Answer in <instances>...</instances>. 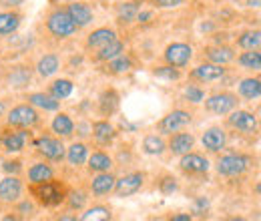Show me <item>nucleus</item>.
I'll use <instances>...</instances> for the list:
<instances>
[{"mask_svg": "<svg viewBox=\"0 0 261 221\" xmlns=\"http://www.w3.org/2000/svg\"><path fill=\"white\" fill-rule=\"evenodd\" d=\"M163 59L167 64L177 66V68H185L193 59V46L187 42H171L163 53Z\"/></svg>", "mask_w": 261, "mask_h": 221, "instance_id": "nucleus-8", "label": "nucleus"}, {"mask_svg": "<svg viewBox=\"0 0 261 221\" xmlns=\"http://www.w3.org/2000/svg\"><path fill=\"white\" fill-rule=\"evenodd\" d=\"M130 68H133V59L125 53H121L119 57L107 61V70L111 75H127Z\"/></svg>", "mask_w": 261, "mask_h": 221, "instance_id": "nucleus-35", "label": "nucleus"}, {"mask_svg": "<svg viewBox=\"0 0 261 221\" xmlns=\"http://www.w3.org/2000/svg\"><path fill=\"white\" fill-rule=\"evenodd\" d=\"M139 10H141V6H139V2H135V0L121 2V4L117 6V20H119L121 24H130V22H135Z\"/></svg>", "mask_w": 261, "mask_h": 221, "instance_id": "nucleus-32", "label": "nucleus"}, {"mask_svg": "<svg viewBox=\"0 0 261 221\" xmlns=\"http://www.w3.org/2000/svg\"><path fill=\"white\" fill-rule=\"evenodd\" d=\"M6 123L10 129H33L40 123V113L31 103H22L8 111Z\"/></svg>", "mask_w": 261, "mask_h": 221, "instance_id": "nucleus-4", "label": "nucleus"}, {"mask_svg": "<svg viewBox=\"0 0 261 221\" xmlns=\"http://www.w3.org/2000/svg\"><path fill=\"white\" fill-rule=\"evenodd\" d=\"M237 46L243 51H259L261 46V32L259 31H245L237 36Z\"/></svg>", "mask_w": 261, "mask_h": 221, "instance_id": "nucleus-36", "label": "nucleus"}, {"mask_svg": "<svg viewBox=\"0 0 261 221\" xmlns=\"http://www.w3.org/2000/svg\"><path fill=\"white\" fill-rule=\"evenodd\" d=\"M91 137L97 141L100 147H107V145H111L115 139H117V129L113 123H109V121H95L93 125H91Z\"/></svg>", "mask_w": 261, "mask_h": 221, "instance_id": "nucleus-18", "label": "nucleus"}, {"mask_svg": "<svg viewBox=\"0 0 261 221\" xmlns=\"http://www.w3.org/2000/svg\"><path fill=\"white\" fill-rule=\"evenodd\" d=\"M59 70H61V59H59V55H55V53H48V55L40 57L38 63H36V72H38V77H42V79H48V77L57 75Z\"/></svg>", "mask_w": 261, "mask_h": 221, "instance_id": "nucleus-28", "label": "nucleus"}, {"mask_svg": "<svg viewBox=\"0 0 261 221\" xmlns=\"http://www.w3.org/2000/svg\"><path fill=\"white\" fill-rule=\"evenodd\" d=\"M113 215H111V209L107 207V205H93V207H89L83 215H81V219L83 221H91V219H111Z\"/></svg>", "mask_w": 261, "mask_h": 221, "instance_id": "nucleus-41", "label": "nucleus"}, {"mask_svg": "<svg viewBox=\"0 0 261 221\" xmlns=\"http://www.w3.org/2000/svg\"><path fill=\"white\" fill-rule=\"evenodd\" d=\"M227 32H221V34H219V32H217V34H215V42H217V44H225V40H227Z\"/></svg>", "mask_w": 261, "mask_h": 221, "instance_id": "nucleus-51", "label": "nucleus"}, {"mask_svg": "<svg viewBox=\"0 0 261 221\" xmlns=\"http://www.w3.org/2000/svg\"><path fill=\"white\" fill-rule=\"evenodd\" d=\"M20 20H22V18H20L18 12H12V10L0 12V36H8V34L18 31Z\"/></svg>", "mask_w": 261, "mask_h": 221, "instance_id": "nucleus-31", "label": "nucleus"}, {"mask_svg": "<svg viewBox=\"0 0 261 221\" xmlns=\"http://www.w3.org/2000/svg\"><path fill=\"white\" fill-rule=\"evenodd\" d=\"M115 38H117V32L113 31V29H109V27H100V29H95V31L87 36V48L98 51V48L107 46L111 40H115Z\"/></svg>", "mask_w": 261, "mask_h": 221, "instance_id": "nucleus-23", "label": "nucleus"}, {"mask_svg": "<svg viewBox=\"0 0 261 221\" xmlns=\"http://www.w3.org/2000/svg\"><path fill=\"white\" fill-rule=\"evenodd\" d=\"M167 151V141H165L163 135L159 133H151L143 139V153L145 155H151V157H159Z\"/></svg>", "mask_w": 261, "mask_h": 221, "instance_id": "nucleus-29", "label": "nucleus"}, {"mask_svg": "<svg viewBox=\"0 0 261 221\" xmlns=\"http://www.w3.org/2000/svg\"><path fill=\"white\" fill-rule=\"evenodd\" d=\"M193 123V113L185 111V109H173L171 113H167L163 119L157 123V133L159 135H173L177 131H183Z\"/></svg>", "mask_w": 261, "mask_h": 221, "instance_id": "nucleus-6", "label": "nucleus"}, {"mask_svg": "<svg viewBox=\"0 0 261 221\" xmlns=\"http://www.w3.org/2000/svg\"><path fill=\"white\" fill-rule=\"evenodd\" d=\"M179 167H181V171L187 173V175H205V173L211 169V163H209V159L205 157V155L189 151V153L181 155Z\"/></svg>", "mask_w": 261, "mask_h": 221, "instance_id": "nucleus-13", "label": "nucleus"}, {"mask_svg": "<svg viewBox=\"0 0 261 221\" xmlns=\"http://www.w3.org/2000/svg\"><path fill=\"white\" fill-rule=\"evenodd\" d=\"M227 123L231 129H237L241 133H257L259 129L257 115H253L251 111H243V109H233L227 115Z\"/></svg>", "mask_w": 261, "mask_h": 221, "instance_id": "nucleus-11", "label": "nucleus"}, {"mask_svg": "<svg viewBox=\"0 0 261 221\" xmlns=\"http://www.w3.org/2000/svg\"><path fill=\"white\" fill-rule=\"evenodd\" d=\"M33 195H34V201L42 207H59L63 205L66 199V191L65 187L50 179V181H44V183H38V185H33Z\"/></svg>", "mask_w": 261, "mask_h": 221, "instance_id": "nucleus-2", "label": "nucleus"}, {"mask_svg": "<svg viewBox=\"0 0 261 221\" xmlns=\"http://www.w3.org/2000/svg\"><path fill=\"white\" fill-rule=\"evenodd\" d=\"M91 121H87V119H83V121H79L76 125H74V131H76V135L81 137V139H87V137H91Z\"/></svg>", "mask_w": 261, "mask_h": 221, "instance_id": "nucleus-46", "label": "nucleus"}, {"mask_svg": "<svg viewBox=\"0 0 261 221\" xmlns=\"http://www.w3.org/2000/svg\"><path fill=\"white\" fill-rule=\"evenodd\" d=\"M247 4H249V6H255V8H257V6H259V0H247Z\"/></svg>", "mask_w": 261, "mask_h": 221, "instance_id": "nucleus-54", "label": "nucleus"}, {"mask_svg": "<svg viewBox=\"0 0 261 221\" xmlns=\"http://www.w3.org/2000/svg\"><path fill=\"white\" fill-rule=\"evenodd\" d=\"M72 91H74V85L68 79H57V81H53L48 85V95H53L55 99H59V101L68 99V96L72 95Z\"/></svg>", "mask_w": 261, "mask_h": 221, "instance_id": "nucleus-34", "label": "nucleus"}, {"mask_svg": "<svg viewBox=\"0 0 261 221\" xmlns=\"http://www.w3.org/2000/svg\"><path fill=\"white\" fill-rule=\"evenodd\" d=\"M50 129H53V133H55L57 137H61V139H68V137H72V135H74V121L70 119V115H66V113H59V115L53 119Z\"/></svg>", "mask_w": 261, "mask_h": 221, "instance_id": "nucleus-30", "label": "nucleus"}, {"mask_svg": "<svg viewBox=\"0 0 261 221\" xmlns=\"http://www.w3.org/2000/svg\"><path fill=\"white\" fill-rule=\"evenodd\" d=\"M159 191H161L163 195H173V193H177V191H179V181H177V177H173V175L161 177V181H159Z\"/></svg>", "mask_w": 261, "mask_h": 221, "instance_id": "nucleus-43", "label": "nucleus"}, {"mask_svg": "<svg viewBox=\"0 0 261 221\" xmlns=\"http://www.w3.org/2000/svg\"><path fill=\"white\" fill-rule=\"evenodd\" d=\"M209 207H211V201L207 199V197H197L195 201H193V213H199V215H205L207 211H209Z\"/></svg>", "mask_w": 261, "mask_h": 221, "instance_id": "nucleus-45", "label": "nucleus"}, {"mask_svg": "<svg viewBox=\"0 0 261 221\" xmlns=\"http://www.w3.org/2000/svg\"><path fill=\"white\" fill-rule=\"evenodd\" d=\"M50 179H55L53 165H48L46 161H38V163L31 165V169H29V181H31V185H38V183H44V181H50Z\"/></svg>", "mask_w": 261, "mask_h": 221, "instance_id": "nucleus-25", "label": "nucleus"}, {"mask_svg": "<svg viewBox=\"0 0 261 221\" xmlns=\"http://www.w3.org/2000/svg\"><path fill=\"white\" fill-rule=\"evenodd\" d=\"M237 91L239 96L245 99V101H259L261 96V81L257 77H247V79H241L239 85H237Z\"/></svg>", "mask_w": 261, "mask_h": 221, "instance_id": "nucleus-27", "label": "nucleus"}, {"mask_svg": "<svg viewBox=\"0 0 261 221\" xmlns=\"http://www.w3.org/2000/svg\"><path fill=\"white\" fill-rule=\"evenodd\" d=\"M183 96H185L187 103L199 105V103H203V99H205V91H203L199 85H187L185 91H183Z\"/></svg>", "mask_w": 261, "mask_h": 221, "instance_id": "nucleus-42", "label": "nucleus"}, {"mask_svg": "<svg viewBox=\"0 0 261 221\" xmlns=\"http://www.w3.org/2000/svg\"><path fill=\"white\" fill-rule=\"evenodd\" d=\"M2 171L6 175H18L22 171V163L18 159H10V161H4L2 163Z\"/></svg>", "mask_w": 261, "mask_h": 221, "instance_id": "nucleus-44", "label": "nucleus"}, {"mask_svg": "<svg viewBox=\"0 0 261 221\" xmlns=\"http://www.w3.org/2000/svg\"><path fill=\"white\" fill-rule=\"evenodd\" d=\"M225 75H227L225 66L207 61V63L197 64L195 68L189 72V79L197 81V83H217V81H223Z\"/></svg>", "mask_w": 261, "mask_h": 221, "instance_id": "nucleus-10", "label": "nucleus"}, {"mask_svg": "<svg viewBox=\"0 0 261 221\" xmlns=\"http://www.w3.org/2000/svg\"><path fill=\"white\" fill-rule=\"evenodd\" d=\"M24 185L18 179V175H6L0 179V201L2 203H16L22 197Z\"/></svg>", "mask_w": 261, "mask_h": 221, "instance_id": "nucleus-16", "label": "nucleus"}, {"mask_svg": "<svg viewBox=\"0 0 261 221\" xmlns=\"http://www.w3.org/2000/svg\"><path fill=\"white\" fill-rule=\"evenodd\" d=\"M18 203V213H22V215H34V211H36V205H34L31 199H24V201H16Z\"/></svg>", "mask_w": 261, "mask_h": 221, "instance_id": "nucleus-47", "label": "nucleus"}, {"mask_svg": "<svg viewBox=\"0 0 261 221\" xmlns=\"http://www.w3.org/2000/svg\"><path fill=\"white\" fill-rule=\"evenodd\" d=\"M201 145L209 153H221L227 147V133L221 127H209L201 135Z\"/></svg>", "mask_w": 261, "mask_h": 221, "instance_id": "nucleus-12", "label": "nucleus"}, {"mask_svg": "<svg viewBox=\"0 0 261 221\" xmlns=\"http://www.w3.org/2000/svg\"><path fill=\"white\" fill-rule=\"evenodd\" d=\"M171 139L167 141V151H171L173 155H185L189 151H193L195 147V135L193 133H187L185 129L183 131H177L173 135H169Z\"/></svg>", "mask_w": 261, "mask_h": 221, "instance_id": "nucleus-14", "label": "nucleus"}, {"mask_svg": "<svg viewBox=\"0 0 261 221\" xmlns=\"http://www.w3.org/2000/svg\"><path fill=\"white\" fill-rule=\"evenodd\" d=\"M119 105H121V96L115 89H107L98 96V111H100L102 117L115 115L119 111Z\"/></svg>", "mask_w": 261, "mask_h": 221, "instance_id": "nucleus-22", "label": "nucleus"}, {"mask_svg": "<svg viewBox=\"0 0 261 221\" xmlns=\"http://www.w3.org/2000/svg\"><path fill=\"white\" fill-rule=\"evenodd\" d=\"M153 77H157V79H161V81H167V83H177V81L183 77V72H181V68H177V66L161 64V66H155V68H153Z\"/></svg>", "mask_w": 261, "mask_h": 221, "instance_id": "nucleus-39", "label": "nucleus"}, {"mask_svg": "<svg viewBox=\"0 0 261 221\" xmlns=\"http://www.w3.org/2000/svg\"><path fill=\"white\" fill-rule=\"evenodd\" d=\"M65 201L68 203V207H70L72 211H83L85 205H87V201H89V193L83 189H74V191H70V193H66Z\"/></svg>", "mask_w": 261, "mask_h": 221, "instance_id": "nucleus-40", "label": "nucleus"}, {"mask_svg": "<svg viewBox=\"0 0 261 221\" xmlns=\"http://www.w3.org/2000/svg\"><path fill=\"white\" fill-rule=\"evenodd\" d=\"M193 219V215H189V213H181V215H173V221H191Z\"/></svg>", "mask_w": 261, "mask_h": 221, "instance_id": "nucleus-52", "label": "nucleus"}, {"mask_svg": "<svg viewBox=\"0 0 261 221\" xmlns=\"http://www.w3.org/2000/svg\"><path fill=\"white\" fill-rule=\"evenodd\" d=\"M145 179H147V175L143 171H130V173L123 175L121 179L115 181V189L113 191H115L117 197H130V195H135V193L143 189Z\"/></svg>", "mask_w": 261, "mask_h": 221, "instance_id": "nucleus-9", "label": "nucleus"}, {"mask_svg": "<svg viewBox=\"0 0 261 221\" xmlns=\"http://www.w3.org/2000/svg\"><path fill=\"white\" fill-rule=\"evenodd\" d=\"M121 53H125V42H123V40H119V38H115V40H111L107 46L98 48L95 59H97L98 63H107V61H111V59L119 57Z\"/></svg>", "mask_w": 261, "mask_h": 221, "instance_id": "nucleus-33", "label": "nucleus"}, {"mask_svg": "<svg viewBox=\"0 0 261 221\" xmlns=\"http://www.w3.org/2000/svg\"><path fill=\"white\" fill-rule=\"evenodd\" d=\"M251 165H253V159L245 153H227V155L217 159L215 171L221 177L233 179V177H241Z\"/></svg>", "mask_w": 261, "mask_h": 221, "instance_id": "nucleus-1", "label": "nucleus"}, {"mask_svg": "<svg viewBox=\"0 0 261 221\" xmlns=\"http://www.w3.org/2000/svg\"><path fill=\"white\" fill-rule=\"evenodd\" d=\"M31 83V70L27 66H14L8 75V85L12 89H24Z\"/></svg>", "mask_w": 261, "mask_h": 221, "instance_id": "nucleus-37", "label": "nucleus"}, {"mask_svg": "<svg viewBox=\"0 0 261 221\" xmlns=\"http://www.w3.org/2000/svg\"><path fill=\"white\" fill-rule=\"evenodd\" d=\"M89 153L91 151H89V145L85 141H74L72 145L66 147L65 159L68 161L70 167H83L87 163V159H89Z\"/></svg>", "mask_w": 261, "mask_h": 221, "instance_id": "nucleus-21", "label": "nucleus"}, {"mask_svg": "<svg viewBox=\"0 0 261 221\" xmlns=\"http://www.w3.org/2000/svg\"><path fill=\"white\" fill-rule=\"evenodd\" d=\"M153 16H155V14H153V10H139L135 20H137V22H141V24H147V22H151V20H153Z\"/></svg>", "mask_w": 261, "mask_h": 221, "instance_id": "nucleus-49", "label": "nucleus"}, {"mask_svg": "<svg viewBox=\"0 0 261 221\" xmlns=\"http://www.w3.org/2000/svg\"><path fill=\"white\" fill-rule=\"evenodd\" d=\"M46 31L53 38L57 40H65L70 38L72 34H76V24L72 22V18L68 16L66 8H55L50 10V14L46 16Z\"/></svg>", "mask_w": 261, "mask_h": 221, "instance_id": "nucleus-3", "label": "nucleus"}, {"mask_svg": "<svg viewBox=\"0 0 261 221\" xmlns=\"http://www.w3.org/2000/svg\"><path fill=\"white\" fill-rule=\"evenodd\" d=\"M205 103V109L211 113V115H217V117H227L233 109L239 107V99L237 95L229 93V91H221V93H213L207 99H203Z\"/></svg>", "mask_w": 261, "mask_h": 221, "instance_id": "nucleus-7", "label": "nucleus"}, {"mask_svg": "<svg viewBox=\"0 0 261 221\" xmlns=\"http://www.w3.org/2000/svg\"><path fill=\"white\" fill-rule=\"evenodd\" d=\"M151 4L157 8H177L183 4V0H151Z\"/></svg>", "mask_w": 261, "mask_h": 221, "instance_id": "nucleus-48", "label": "nucleus"}, {"mask_svg": "<svg viewBox=\"0 0 261 221\" xmlns=\"http://www.w3.org/2000/svg\"><path fill=\"white\" fill-rule=\"evenodd\" d=\"M115 181H117V177L111 171L95 173V177L91 181V193L97 195V197L109 195V193H113V189H115Z\"/></svg>", "mask_w": 261, "mask_h": 221, "instance_id": "nucleus-20", "label": "nucleus"}, {"mask_svg": "<svg viewBox=\"0 0 261 221\" xmlns=\"http://www.w3.org/2000/svg\"><path fill=\"white\" fill-rule=\"evenodd\" d=\"M20 4H22V0H0V6H4V8H16Z\"/></svg>", "mask_w": 261, "mask_h": 221, "instance_id": "nucleus-50", "label": "nucleus"}, {"mask_svg": "<svg viewBox=\"0 0 261 221\" xmlns=\"http://www.w3.org/2000/svg\"><path fill=\"white\" fill-rule=\"evenodd\" d=\"M34 149L44 161H53V163H61L65 159L66 147L63 145L61 137H50V135H40L38 139H34Z\"/></svg>", "mask_w": 261, "mask_h": 221, "instance_id": "nucleus-5", "label": "nucleus"}, {"mask_svg": "<svg viewBox=\"0 0 261 221\" xmlns=\"http://www.w3.org/2000/svg\"><path fill=\"white\" fill-rule=\"evenodd\" d=\"M203 53L209 63L221 64V66H227L229 63L235 61V51L227 44H213V46H207Z\"/></svg>", "mask_w": 261, "mask_h": 221, "instance_id": "nucleus-19", "label": "nucleus"}, {"mask_svg": "<svg viewBox=\"0 0 261 221\" xmlns=\"http://www.w3.org/2000/svg\"><path fill=\"white\" fill-rule=\"evenodd\" d=\"M237 63L245 70H261V53L259 51H245L237 57Z\"/></svg>", "mask_w": 261, "mask_h": 221, "instance_id": "nucleus-38", "label": "nucleus"}, {"mask_svg": "<svg viewBox=\"0 0 261 221\" xmlns=\"http://www.w3.org/2000/svg\"><path fill=\"white\" fill-rule=\"evenodd\" d=\"M89 167L91 173H100V171H111L115 167V159L111 157L109 153L105 151H95V153H89V159L85 163Z\"/></svg>", "mask_w": 261, "mask_h": 221, "instance_id": "nucleus-26", "label": "nucleus"}, {"mask_svg": "<svg viewBox=\"0 0 261 221\" xmlns=\"http://www.w3.org/2000/svg\"><path fill=\"white\" fill-rule=\"evenodd\" d=\"M66 12H68V16L72 18V22L76 24V29H85V27H89V24L95 20L93 8H91L87 2H81V0H72V2L66 6Z\"/></svg>", "mask_w": 261, "mask_h": 221, "instance_id": "nucleus-15", "label": "nucleus"}, {"mask_svg": "<svg viewBox=\"0 0 261 221\" xmlns=\"http://www.w3.org/2000/svg\"><path fill=\"white\" fill-rule=\"evenodd\" d=\"M27 139H29V129H14V131H6L0 137V147L6 153H20L27 147Z\"/></svg>", "mask_w": 261, "mask_h": 221, "instance_id": "nucleus-17", "label": "nucleus"}, {"mask_svg": "<svg viewBox=\"0 0 261 221\" xmlns=\"http://www.w3.org/2000/svg\"><path fill=\"white\" fill-rule=\"evenodd\" d=\"M27 101L33 107L44 111V113H57V111H61V101L55 99L53 95H48V93H31V95L27 96Z\"/></svg>", "mask_w": 261, "mask_h": 221, "instance_id": "nucleus-24", "label": "nucleus"}, {"mask_svg": "<svg viewBox=\"0 0 261 221\" xmlns=\"http://www.w3.org/2000/svg\"><path fill=\"white\" fill-rule=\"evenodd\" d=\"M4 113H6V103L0 101V117H4Z\"/></svg>", "mask_w": 261, "mask_h": 221, "instance_id": "nucleus-53", "label": "nucleus"}]
</instances>
